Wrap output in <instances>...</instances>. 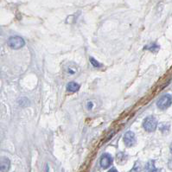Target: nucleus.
Segmentation results:
<instances>
[{"mask_svg": "<svg viewBox=\"0 0 172 172\" xmlns=\"http://www.w3.org/2000/svg\"><path fill=\"white\" fill-rule=\"evenodd\" d=\"M90 61H91V63L93 64V66H94V68H100V67L102 66L100 62H98L97 61H95L94 58H90Z\"/></svg>", "mask_w": 172, "mask_h": 172, "instance_id": "f8f14e48", "label": "nucleus"}, {"mask_svg": "<svg viewBox=\"0 0 172 172\" xmlns=\"http://www.w3.org/2000/svg\"><path fill=\"white\" fill-rule=\"evenodd\" d=\"M172 104V96L171 94L163 95L158 101V107L161 110H165Z\"/></svg>", "mask_w": 172, "mask_h": 172, "instance_id": "7ed1b4c3", "label": "nucleus"}, {"mask_svg": "<svg viewBox=\"0 0 172 172\" xmlns=\"http://www.w3.org/2000/svg\"><path fill=\"white\" fill-rule=\"evenodd\" d=\"M168 167H169L170 170H171L172 171V158L171 159H170V161H169V163H168Z\"/></svg>", "mask_w": 172, "mask_h": 172, "instance_id": "ddd939ff", "label": "nucleus"}, {"mask_svg": "<svg viewBox=\"0 0 172 172\" xmlns=\"http://www.w3.org/2000/svg\"><path fill=\"white\" fill-rule=\"evenodd\" d=\"M170 150H171V152L172 153V143L171 144V146H170Z\"/></svg>", "mask_w": 172, "mask_h": 172, "instance_id": "2eb2a0df", "label": "nucleus"}, {"mask_svg": "<svg viewBox=\"0 0 172 172\" xmlns=\"http://www.w3.org/2000/svg\"><path fill=\"white\" fill-rule=\"evenodd\" d=\"M157 126H158V121H157L156 118L153 116H148L143 122L144 129L149 132H152L156 131Z\"/></svg>", "mask_w": 172, "mask_h": 172, "instance_id": "f257e3e1", "label": "nucleus"}, {"mask_svg": "<svg viewBox=\"0 0 172 172\" xmlns=\"http://www.w3.org/2000/svg\"><path fill=\"white\" fill-rule=\"evenodd\" d=\"M124 143L127 147H132L136 144V137L132 132H127L124 135Z\"/></svg>", "mask_w": 172, "mask_h": 172, "instance_id": "20e7f679", "label": "nucleus"}, {"mask_svg": "<svg viewBox=\"0 0 172 172\" xmlns=\"http://www.w3.org/2000/svg\"><path fill=\"white\" fill-rule=\"evenodd\" d=\"M145 172H161L160 170L157 169L155 167V162L153 160L149 161L145 168Z\"/></svg>", "mask_w": 172, "mask_h": 172, "instance_id": "0eeeda50", "label": "nucleus"}, {"mask_svg": "<svg viewBox=\"0 0 172 172\" xmlns=\"http://www.w3.org/2000/svg\"><path fill=\"white\" fill-rule=\"evenodd\" d=\"M145 48L151 51H158L159 49V46L157 43H151L150 45H147Z\"/></svg>", "mask_w": 172, "mask_h": 172, "instance_id": "1a4fd4ad", "label": "nucleus"}, {"mask_svg": "<svg viewBox=\"0 0 172 172\" xmlns=\"http://www.w3.org/2000/svg\"><path fill=\"white\" fill-rule=\"evenodd\" d=\"M7 43L10 48H11L13 49H18L24 46L25 42L20 36H11L8 39Z\"/></svg>", "mask_w": 172, "mask_h": 172, "instance_id": "f03ea898", "label": "nucleus"}, {"mask_svg": "<svg viewBox=\"0 0 172 172\" xmlns=\"http://www.w3.org/2000/svg\"><path fill=\"white\" fill-rule=\"evenodd\" d=\"M159 129H160V131L163 132V133H166V132H169V130H170V125L169 124H162L160 126H159Z\"/></svg>", "mask_w": 172, "mask_h": 172, "instance_id": "9d476101", "label": "nucleus"}, {"mask_svg": "<svg viewBox=\"0 0 172 172\" xmlns=\"http://www.w3.org/2000/svg\"><path fill=\"white\" fill-rule=\"evenodd\" d=\"M141 171V164L139 162H136L134 164V167L132 168V170L130 172H140Z\"/></svg>", "mask_w": 172, "mask_h": 172, "instance_id": "9b49d317", "label": "nucleus"}, {"mask_svg": "<svg viewBox=\"0 0 172 172\" xmlns=\"http://www.w3.org/2000/svg\"><path fill=\"white\" fill-rule=\"evenodd\" d=\"M113 164V158L109 154H104L100 158V166L103 169L108 168L111 164Z\"/></svg>", "mask_w": 172, "mask_h": 172, "instance_id": "39448f33", "label": "nucleus"}, {"mask_svg": "<svg viewBox=\"0 0 172 172\" xmlns=\"http://www.w3.org/2000/svg\"><path fill=\"white\" fill-rule=\"evenodd\" d=\"M79 89H80V85L77 84L76 82L71 81V82L68 83V85H67V90H68V92L74 93V92L79 91Z\"/></svg>", "mask_w": 172, "mask_h": 172, "instance_id": "6e6552de", "label": "nucleus"}, {"mask_svg": "<svg viewBox=\"0 0 172 172\" xmlns=\"http://www.w3.org/2000/svg\"><path fill=\"white\" fill-rule=\"evenodd\" d=\"M0 167H1V171L7 172L10 170V161L7 158H2L0 161Z\"/></svg>", "mask_w": 172, "mask_h": 172, "instance_id": "423d86ee", "label": "nucleus"}, {"mask_svg": "<svg viewBox=\"0 0 172 172\" xmlns=\"http://www.w3.org/2000/svg\"><path fill=\"white\" fill-rule=\"evenodd\" d=\"M108 172H118V171L116 170V169H114V168H113V169H111L110 171Z\"/></svg>", "mask_w": 172, "mask_h": 172, "instance_id": "4468645a", "label": "nucleus"}]
</instances>
